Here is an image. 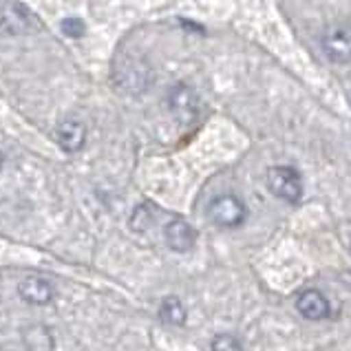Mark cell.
<instances>
[{"label": "cell", "mask_w": 351, "mask_h": 351, "mask_svg": "<svg viewBox=\"0 0 351 351\" xmlns=\"http://www.w3.org/2000/svg\"><path fill=\"white\" fill-rule=\"evenodd\" d=\"M208 217H210V221H213L215 226H219V228L234 230V228H239L241 223L245 221L247 208L234 195H219V197L213 199V202H210Z\"/></svg>", "instance_id": "obj_1"}, {"label": "cell", "mask_w": 351, "mask_h": 351, "mask_svg": "<svg viewBox=\"0 0 351 351\" xmlns=\"http://www.w3.org/2000/svg\"><path fill=\"white\" fill-rule=\"evenodd\" d=\"M267 188L287 204H298L303 197V179L292 166H272L267 170Z\"/></svg>", "instance_id": "obj_2"}, {"label": "cell", "mask_w": 351, "mask_h": 351, "mask_svg": "<svg viewBox=\"0 0 351 351\" xmlns=\"http://www.w3.org/2000/svg\"><path fill=\"white\" fill-rule=\"evenodd\" d=\"M168 108L173 117L179 124H193L199 117V111H202V102H199V95L195 93L193 86L188 84H175L168 91Z\"/></svg>", "instance_id": "obj_3"}, {"label": "cell", "mask_w": 351, "mask_h": 351, "mask_svg": "<svg viewBox=\"0 0 351 351\" xmlns=\"http://www.w3.org/2000/svg\"><path fill=\"white\" fill-rule=\"evenodd\" d=\"M320 47L325 56L336 64H345L351 60V25H332L320 36Z\"/></svg>", "instance_id": "obj_4"}, {"label": "cell", "mask_w": 351, "mask_h": 351, "mask_svg": "<svg viewBox=\"0 0 351 351\" xmlns=\"http://www.w3.org/2000/svg\"><path fill=\"white\" fill-rule=\"evenodd\" d=\"M164 241L166 245L177 254L190 252L197 243V230L190 226L186 219L175 217L164 226Z\"/></svg>", "instance_id": "obj_5"}, {"label": "cell", "mask_w": 351, "mask_h": 351, "mask_svg": "<svg viewBox=\"0 0 351 351\" xmlns=\"http://www.w3.org/2000/svg\"><path fill=\"white\" fill-rule=\"evenodd\" d=\"M18 294L25 303L32 305H49L56 296V287L49 278L45 276H27L18 283Z\"/></svg>", "instance_id": "obj_6"}, {"label": "cell", "mask_w": 351, "mask_h": 351, "mask_svg": "<svg viewBox=\"0 0 351 351\" xmlns=\"http://www.w3.org/2000/svg\"><path fill=\"white\" fill-rule=\"evenodd\" d=\"M296 309L307 320H325L332 314V305H329L327 296L323 292H318V289H305L296 298Z\"/></svg>", "instance_id": "obj_7"}, {"label": "cell", "mask_w": 351, "mask_h": 351, "mask_svg": "<svg viewBox=\"0 0 351 351\" xmlns=\"http://www.w3.org/2000/svg\"><path fill=\"white\" fill-rule=\"evenodd\" d=\"M84 139H86V128L77 119H64L56 128V142L64 153H77L84 146Z\"/></svg>", "instance_id": "obj_8"}, {"label": "cell", "mask_w": 351, "mask_h": 351, "mask_svg": "<svg viewBox=\"0 0 351 351\" xmlns=\"http://www.w3.org/2000/svg\"><path fill=\"white\" fill-rule=\"evenodd\" d=\"M115 75L130 93H139L142 88H146V82H148L146 64H137L135 58H126L124 62L119 64V69H115Z\"/></svg>", "instance_id": "obj_9"}, {"label": "cell", "mask_w": 351, "mask_h": 351, "mask_svg": "<svg viewBox=\"0 0 351 351\" xmlns=\"http://www.w3.org/2000/svg\"><path fill=\"white\" fill-rule=\"evenodd\" d=\"M29 20H32V14L18 3H7L0 12V25L7 34H25Z\"/></svg>", "instance_id": "obj_10"}, {"label": "cell", "mask_w": 351, "mask_h": 351, "mask_svg": "<svg viewBox=\"0 0 351 351\" xmlns=\"http://www.w3.org/2000/svg\"><path fill=\"white\" fill-rule=\"evenodd\" d=\"M23 343L27 351H53V332L45 325H32L23 332Z\"/></svg>", "instance_id": "obj_11"}, {"label": "cell", "mask_w": 351, "mask_h": 351, "mask_svg": "<svg viewBox=\"0 0 351 351\" xmlns=\"http://www.w3.org/2000/svg\"><path fill=\"white\" fill-rule=\"evenodd\" d=\"M159 318H162L166 325L182 327L186 323V307H184V303L177 296H166L162 300V307H159Z\"/></svg>", "instance_id": "obj_12"}, {"label": "cell", "mask_w": 351, "mask_h": 351, "mask_svg": "<svg viewBox=\"0 0 351 351\" xmlns=\"http://www.w3.org/2000/svg\"><path fill=\"white\" fill-rule=\"evenodd\" d=\"M210 351H243V347H241L237 336L219 334V336L213 338V343H210Z\"/></svg>", "instance_id": "obj_13"}, {"label": "cell", "mask_w": 351, "mask_h": 351, "mask_svg": "<svg viewBox=\"0 0 351 351\" xmlns=\"http://www.w3.org/2000/svg\"><path fill=\"white\" fill-rule=\"evenodd\" d=\"M148 206H139L135 213H133V219H130V228L137 230V232H146L153 223V215H146Z\"/></svg>", "instance_id": "obj_14"}, {"label": "cell", "mask_w": 351, "mask_h": 351, "mask_svg": "<svg viewBox=\"0 0 351 351\" xmlns=\"http://www.w3.org/2000/svg\"><path fill=\"white\" fill-rule=\"evenodd\" d=\"M60 27H62V34L64 36H69V38H80L84 34V23L80 18H75V16H69V18H64L62 23H60Z\"/></svg>", "instance_id": "obj_15"}]
</instances>
